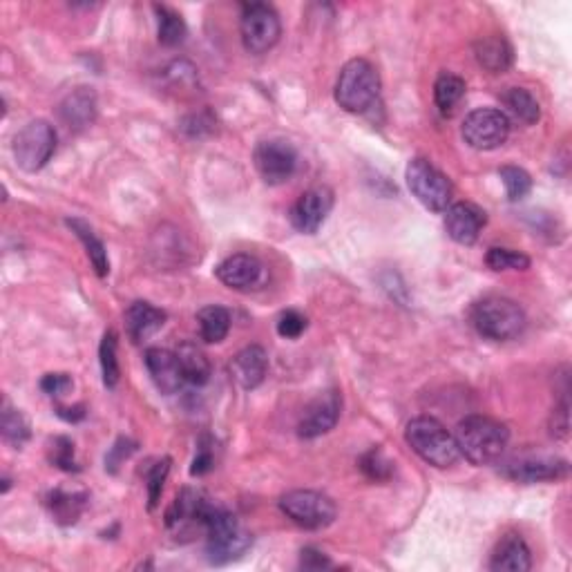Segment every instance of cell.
I'll return each mask as SVG.
<instances>
[{
    "instance_id": "cell-1",
    "label": "cell",
    "mask_w": 572,
    "mask_h": 572,
    "mask_svg": "<svg viewBox=\"0 0 572 572\" xmlns=\"http://www.w3.org/2000/svg\"><path fill=\"white\" fill-rule=\"evenodd\" d=\"M456 445L472 465H490L501 459L510 443V432L503 423L488 416H467L456 427Z\"/></svg>"
},
{
    "instance_id": "cell-2",
    "label": "cell",
    "mask_w": 572,
    "mask_h": 572,
    "mask_svg": "<svg viewBox=\"0 0 572 572\" xmlns=\"http://www.w3.org/2000/svg\"><path fill=\"white\" fill-rule=\"evenodd\" d=\"M405 441L425 463L434 467H450L461 456L456 438L432 416H418L409 421Z\"/></svg>"
},
{
    "instance_id": "cell-3",
    "label": "cell",
    "mask_w": 572,
    "mask_h": 572,
    "mask_svg": "<svg viewBox=\"0 0 572 572\" xmlns=\"http://www.w3.org/2000/svg\"><path fill=\"white\" fill-rule=\"evenodd\" d=\"M380 97V76L365 59H351L340 70L336 83V101L347 112H367Z\"/></svg>"
},
{
    "instance_id": "cell-4",
    "label": "cell",
    "mask_w": 572,
    "mask_h": 572,
    "mask_svg": "<svg viewBox=\"0 0 572 572\" xmlns=\"http://www.w3.org/2000/svg\"><path fill=\"white\" fill-rule=\"evenodd\" d=\"M472 322L483 338L503 342L521 336L526 329V313L517 302L492 295L474 304Z\"/></svg>"
},
{
    "instance_id": "cell-5",
    "label": "cell",
    "mask_w": 572,
    "mask_h": 572,
    "mask_svg": "<svg viewBox=\"0 0 572 572\" xmlns=\"http://www.w3.org/2000/svg\"><path fill=\"white\" fill-rule=\"evenodd\" d=\"M253 537L246 532L231 512L213 508L206 521V555L215 566L228 564L249 550Z\"/></svg>"
},
{
    "instance_id": "cell-6",
    "label": "cell",
    "mask_w": 572,
    "mask_h": 572,
    "mask_svg": "<svg viewBox=\"0 0 572 572\" xmlns=\"http://www.w3.org/2000/svg\"><path fill=\"white\" fill-rule=\"evenodd\" d=\"M280 510L293 523L307 530H322L336 521V503L327 494L313 490H293L280 499Z\"/></svg>"
},
{
    "instance_id": "cell-7",
    "label": "cell",
    "mask_w": 572,
    "mask_h": 572,
    "mask_svg": "<svg viewBox=\"0 0 572 572\" xmlns=\"http://www.w3.org/2000/svg\"><path fill=\"white\" fill-rule=\"evenodd\" d=\"M407 186L412 195L421 202L425 208L434 213L447 211L452 202V184L441 170L434 168L427 159H412L407 166Z\"/></svg>"
},
{
    "instance_id": "cell-8",
    "label": "cell",
    "mask_w": 572,
    "mask_h": 572,
    "mask_svg": "<svg viewBox=\"0 0 572 572\" xmlns=\"http://www.w3.org/2000/svg\"><path fill=\"white\" fill-rule=\"evenodd\" d=\"M56 150V132L50 123L43 119L30 121L27 126L18 130L14 137V157L16 164L25 173H38L47 166Z\"/></svg>"
},
{
    "instance_id": "cell-9",
    "label": "cell",
    "mask_w": 572,
    "mask_h": 572,
    "mask_svg": "<svg viewBox=\"0 0 572 572\" xmlns=\"http://www.w3.org/2000/svg\"><path fill=\"white\" fill-rule=\"evenodd\" d=\"M240 32H242V43L246 47V52L266 54L269 50H273L275 43L280 41V34H282L280 16L271 5H264V3L244 5Z\"/></svg>"
},
{
    "instance_id": "cell-10",
    "label": "cell",
    "mask_w": 572,
    "mask_h": 572,
    "mask_svg": "<svg viewBox=\"0 0 572 572\" xmlns=\"http://www.w3.org/2000/svg\"><path fill=\"white\" fill-rule=\"evenodd\" d=\"M461 135L474 150H494L505 143L510 135V119L505 112L494 108H479L470 112L463 121Z\"/></svg>"
},
{
    "instance_id": "cell-11",
    "label": "cell",
    "mask_w": 572,
    "mask_h": 572,
    "mask_svg": "<svg viewBox=\"0 0 572 572\" xmlns=\"http://www.w3.org/2000/svg\"><path fill=\"white\" fill-rule=\"evenodd\" d=\"M255 168L269 186H280L289 181L298 168V152L289 141L269 139L257 143Z\"/></svg>"
},
{
    "instance_id": "cell-12",
    "label": "cell",
    "mask_w": 572,
    "mask_h": 572,
    "mask_svg": "<svg viewBox=\"0 0 572 572\" xmlns=\"http://www.w3.org/2000/svg\"><path fill=\"white\" fill-rule=\"evenodd\" d=\"M217 280L233 291H257L266 284V266L257 260L255 255L237 253L226 257V260L215 269Z\"/></svg>"
},
{
    "instance_id": "cell-13",
    "label": "cell",
    "mask_w": 572,
    "mask_h": 572,
    "mask_svg": "<svg viewBox=\"0 0 572 572\" xmlns=\"http://www.w3.org/2000/svg\"><path fill=\"white\" fill-rule=\"evenodd\" d=\"M340 412H342V398L336 389L318 394L307 407H304V412L298 421V434L302 438H318L322 434L331 432L340 421Z\"/></svg>"
},
{
    "instance_id": "cell-14",
    "label": "cell",
    "mask_w": 572,
    "mask_h": 572,
    "mask_svg": "<svg viewBox=\"0 0 572 572\" xmlns=\"http://www.w3.org/2000/svg\"><path fill=\"white\" fill-rule=\"evenodd\" d=\"M333 208V193L327 186L309 188L302 193L291 211V222L304 235H313L320 231V226L327 222Z\"/></svg>"
},
{
    "instance_id": "cell-15",
    "label": "cell",
    "mask_w": 572,
    "mask_h": 572,
    "mask_svg": "<svg viewBox=\"0 0 572 572\" xmlns=\"http://www.w3.org/2000/svg\"><path fill=\"white\" fill-rule=\"evenodd\" d=\"M213 508L215 505L208 501L202 492L186 488L179 492L173 508L168 510L166 523H168V528H177V530H193V528L206 530V521L208 517H211Z\"/></svg>"
},
{
    "instance_id": "cell-16",
    "label": "cell",
    "mask_w": 572,
    "mask_h": 572,
    "mask_svg": "<svg viewBox=\"0 0 572 572\" xmlns=\"http://www.w3.org/2000/svg\"><path fill=\"white\" fill-rule=\"evenodd\" d=\"M485 222H488V217L479 206L470 202L450 204L445 211V231L461 246H472L479 240Z\"/></svg>"
},
{
    "instance_id": "cell-17",
    "label": "cell",
    "mask_w": 572,
    "mask_h": 572,
    "mask_svg": "<svg viewBox=\"0 0 572 572\" xmlns=\"http://www.w3.org/2000/svg\"><path fill=\"white\" fill-rule=\"evenodd\" d=\"M503 472L508 479L519 483L559 481L568 474V463L552 456H526V459L510 461Z\"/></svg>"
},
{
    "instance_id": "cell-18",
    "label": "cell",
    "mask_w": 572,
    "mask_h": 572,
    "mask_svg": "<svg viewBox=\"0 0 572 572\" xmlns=\"http://www.w3.org/2000/svg\"><path fill=\"white\" fill-rule=\"evenodd\" d=\"M146 367L148 374L152 378V383L159 389L161 394H177L181 385L186 383L184 380V371H181V365L177 360V354L168 349H159L152 347L146 351Z\"/></svg>"
},
{
    "instance_id": "cell-19",
    "label": "cell",
    "mask_w": 572,
    "mask_h": 572,
    "mask_svg": "<svg viewBox=\"0 0 572 572\" xmlns=\"http://www.w3.org/2000/svg\"><path fill=\"white\" fill-rule=\"evenodd\" d=\"M266 371H269V356L260 345L242 349L231 362V376L244 389L260 387L266 378Z\"/></svg>"
},
{
    "instance_id": "cell-20",
    "label": "cell",
    "mask_w": 572,
    "mask_h": 572,
    "mask_svg": "<svg viewBox=\"0 0 572 572\" xmlns=\"http://www.w3.org/2000/svg\"><path fill=\"white\" fill-rule=\"evenodd\" d=\"M61 119L70 130L90 128L97 119V94L92 88H76L61 103Z\"/></svg>"
},
{
    "instance_id": "cell-21",
    "label": "cell",
    "mask_w": 572,
    "mask_h": 572,
    "mask_svg": "<svg viewBox=\"0 0 572 572\" xmlns=\"http://www.w3.org/2000/svg\"><path fill=\"white\" fill-rule=\"evenodd\" d=\"M532 557L528 543L521 535H505L492 552L490 570L494 572H528Z\"/></svg>"
},
{
    "instance_id": "cell-22",
    "label": "cell",
    "mask_w": 572,
    "mask_h": 572,
    "mask_svg": "<svg viewBox=\"0 0 572 572\" xmlns=\"http://www.w3.org/2000/svg\"><path fill=\"white\" fill-rule=\"evenodd\" d=\"M126 331L128 336L135 342H146L148 338L155 336V333L166 324V313L152 307L150 302H132L126 309Z\"/></svg>"
},
{
    "instance_id": "cell-23",
    "label": "cell",
    "mask_w": 572,
    "mask_h": 572,
    "mask_svg": "<svg viewBox=\"0 0 572 572\" xmlns=\"http://www.w3.org/2000/svg\"><path fill=\"white\" fill-rule=\"evenodd\" d=\"M177 360L184 371V380L195 387L206 385L211 380V362H208L206 354L193 342H184V345L177 347Z\"/></svg>"
},
{
    "instance_id": "cell-24",
    "label": "cell",
    "mask_w": 572,
    "mask_h": 572,
    "mask_svg": "<svg viewBox=\"0 0 572 572\" xmlns=\"http://www.w3.org/2000/svg\"><path fill=\"white\" fill-rule=\"evenodd\" d=\"M476 59L492 74H503L512 65V47L503 36H488L476 43Z\"/></svg>"
},
{
    "instance_id": "cell-25",
    "label": "cell",
    "mask_w": 572,
    "mask_h": 572,
    "mask_svg": "<svg viewBox=\"0 0 572 572\" xmlns=\"http://www.w3.org/2000/svg\"><path fill=\"white\" fill-rule=\"evenodd\" d=\"M68 226L76 233V237L83 242L85 246V253H88L90 262L94 266V271H97L99 278H106L110 273V260H108V251L103 242L97 237V233L92 231V228L81 222V219H68Z\"/></svg>"
},
{
    "instance_id": "cell-26",
    "label": "cell",
    "mask_w": 572,
    "mask_h": 572,
    "mask_svg": "<svg viewBox=\"0 0 572 572\" xmlns=\"http://www.w3.org/2000/svg\"><path fill=\"white\" fill-rule=\"evenodd\" d=\"M199 322V333L208 342V345H217L222 342L228 331H231V313L228 309L219 307V304H211V307H204L197 313Z\"/></svg>"
},
{
    "instance_id": "cell-27",
    "label": "cell",
    "mask_w": 572,
    "mask_h": 572,
    "mask_svg": "<svg viewBox=\"0 0 572 572\" xmlns=\"http://www.w3.org/2000/svg\"><path fill=\"white\" fill-rule=\"evenodd\" d=\"M155 14H157V25H159V43L166 47H177L186 41V23L175 9L164 7V5H155Z\"/></svg>"
},
{
    "instance_id": "cell-28",
    "label": "cell",
    "mask_w": 572,
    "mask_h": 572,
    "mask_svg": "<svg viewBox=\"0 0 572 572\" xmlns=\"http://www.w3.org/2000/svg\"><path fill=\"white\" fill-rule=\"evenodd\" d=\"M47 505H50L56 521L63 523V526H72V523L79 521L81 512L85 508V494L56 490L50 494V501H47Z\"/></svg>"
},
{
    "instance_id": "cell-29",
    "label": "cell",
    "mask_w": 572,
    "mask_h": 572,
    "mask_svg": "<svg viewBox=\"0 0 572 572\" xmlns=\"http://www.w3.org/2000/svg\"><path fill=\"white\" fill-rule=\"evenodd\" d=\"M463 97H465V81L461 79V76L450 74V72L438 76L436 85H434V101H436L438 110H441L443 114L452 112L456 106H459V101Z\"/></svg>"
},
{
    "instance_id": "cell-30",
    "label": "cell",
    "mask_w": 572,
    "mask_h": 572,
    "mask_svg": "<svg viewBox=\"0 0 572 572\" xmlns=\"http://www.w3.org/2000/svg\"><path fill=\"white\" fill-rule=\"evenodd\" d=\"M503 101H505V106L510 108V112L514 114V117H517L523 123H528V126H532V123H537L539 117H541L539 103L528 90L510 88L508 92H505Z\"/></svg>"
},
{
    "instance_id": "cell-31",
    "label": "cell",
    "mask_w": 572,
    "mask_h": 572,
    "mask_svg": "<svg viewBox=\"0 0 572 572\" xmlns=\"http://www.w3.org/2000/svg\"><path fill=\"white\" fill-rule=\"evenodd\" d=\"M0 432H3L5 443L14 445L21 450V447L30 441V423L27 418L18 412V409H12L9 405H5L3 409V418H0Z\"/></svg>"
},
{
    "instance_id": "cell-32",
    "label": "cell",
    "mask_w": 572,
    "mask_h": 572,
    "mask_svg": "<svg viewBox=\"0 0 572 572\" xmlns=\"http://www.w3.org/2000/svg\"><path fill=\"white\" fill-rule=\"evenodd\" d=\"M99 360H101V374H103V385L108 389H114L119 383V360H117V333L106 331V336L101 340L99 347Z\"/></svg>"
},
{
    "instance_id": "cell-33",
    "label": "cell",
    "mask_w": 572,
    "mask_h": 572,
    "mask_svg": "<svg viewBox=\"0 0 572 572\" xmlns=\"http://www.w3.org/2000/svg\"><path fill=\"white\" fill-rule=\"evenodd\" d=\"M485 262L492 271H526L530 269V257L523 255L519 251H512V249H499V246H494V249L488 251L485 255Z\"/></svg>"
},
{
    "instance_id": "cell-34",
    "label": "cell",
    "mask_w": 572,
    "mask_h": 572,
    "mask_svg": "<svg viewBox=\"0 0 572 572\" xmlns=\"http://www.w3.org/2000/svg\"><path fill=\"white\" fill-rule=\"evenodd\" d=\"M499 177L505 186V193H508L510 202H519V199L526 197L532 188V179L526 170L519 166H503L499 170Z\"/></svg>"
},
{
    "instance_id": "cell-35",
    "label": "cell",
    "mask_w": 572,
    "mask_h": 572,
    "mask_svg": "<svg viewBox=\"0 0 572 572\" xmlns=\"http://www.w3.org/2000/svg\"><path fill=\"white\" fill-rule=\"evenodd\" d=\"M360 470L365 472V476H367V479H371V481H387L389 476H392V472H394V465L383 454V450H380V447H374V450H369L360 459Z\"/></svg>"
},
{
    "instance_id": "cell-36",
    "label": "cell",
    "mask_w": 572,
    "mask_h": 572,
    "mask_svg": "<svg viewBox=\"0 0 572 572\" xmlns=\"http://www.w3.org/2000/svg\"><path fill=\"white\" fill-rule=\"evenodd\" d=\"M50 459L56 467H61L65 472H79V465L74 461V443L70 438H54V443L50 447Z\"/></svg>"
},
{
    "instance_id": "cell-37",
    "label": "cell",
    "mask_w": 572,
    "mask_h": 572,
    "mask_svg": "<svg viewBox=\"0 0 572 572\" xmlns=\"http://www.w3.org/2000/svg\"><path fill=\"white\" fill-rule=\"evenodd\" d=\"M170 472V459L159 461L152 470L148 472V510H155L161 499V492H164L166 476Z\"/></svg>"
},
{
    "instance_id": "cell-38",
    "label": "cell",
    "mask_w": 572,
    "mask_h": 572,
    "mask_svg": "<svg viewBox=\"0 0 572 572\" xmlns=\"http://www.w3.org/2000/svg\"><path fill=\"white\" fill-rule=\"evenodd\" d=\"M309 327V320L300 311H284L278 320V333L286 340L300 338Z\"/></svg>"
},
{
    "instance_id": "cell-39",
    "label": "cell",
    "mask_w": 572,
    "mask_h": 572,
    "mask_svg": "<svg viewBox=\"0 0 572 572\" xmlns=\"http://www.w3.org/2000/svg\"><path fill=\"white\" fill-rule=\"evenodd\" d=\"M74 387L72 378L68 374H47L41 380V389L47 396H63Z\"/></svg>"
},
{
    "instance_id": "cell-40",
    "label": "cell",
    "mask_w": 572,
    "mask_h": 572,
    "mask_svg": "<svg viewBox=\"0 0 572 572\" xmlns=\"http://www.w3.org/2000/svg\"><path fill=\"white\" fill-rule=\"evenodd\" d=\"M137 450V445L135 443H130L128 438H119L117 443H114V447L110 450V454L106 456V467L110 472H114L119 467V463L123 459H128V456Z\"/></svg>"
},
{
    "instance_id": "cell-41",
    "label": "cell",
    "mask_w": 572,
    "mask_h": 572,
    "mask_svg": "<svg viewBox=\"0 0 572 572\" xmlns=\"http://www.w3.org/2000/svg\"><path fill=\"white\" fill-rule=\"evenodd\" d=\"M215 467V456H213V447H199L197 456L193 461V467H190V474L193 476H204L206 472H211Z\"/></svg>"
},
{
    "instance_id": "cell-42",
    "label": "cell",
    "mask_w": 572,
    "mask_h": 572,
    "mask_svg": "<svg viewBox=\"0 0 572 572\" xmlns=\"http://www.w3.org/2000/svg\"><path fill=\"white\" fill-rule=\"evenodd\" d=\"M300 566H302L304 570H324V568H331L333 564H331L329 557L322 555V552L313 550V548H304V550H302Z\"/></svg>"
},
{
    "instance_id": "cell-43",
    "label": "cell",
    "mask_w": 572,
    "mask_h": 572,
    "mask_svg": "<svg viewBox=\"0 0 572 572\" xmlns=\"http://www.w3.org/2000/svg\"><path fill=\"white\" fill-rule=\"evenodd\" d=\"M56 414H59L63 421H68V423H79L85 418V409L83 405H76V407H59L56 409Z\"/></svg>"
}]
</instances>
